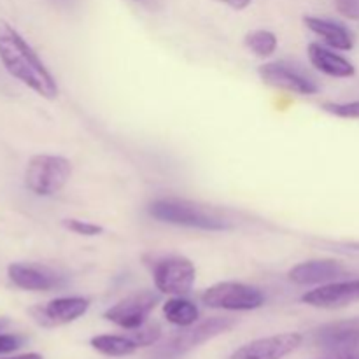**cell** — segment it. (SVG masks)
<instances>
[{
  "mask_svg": "<svg viewBox=\"0 0 359 359\" xmlns=\"http://www.w3.org/2000/svg\"><path fill=\"white\" fill-rule=\"evenodd\" d=\"M70 175H72V163L67 158L37 154L28 161L25 184L34 195L51 196L65 188Z\"/></svg>",
  "mask_w": 359,
  "mask_h": 359,
  "instance_id": "3",
  "label": "cell"
},
{
  "mask_svg": "<svg viewBox=\"0 0 359 359\" xmlns=\"http://www.w3.org/2000/svg\"><path fill=\"white\" fill-rule=\"evenodd\" d=\"M156 342V335L151 328L133 330L132 335H98L90 340L91 347L97 353L109 358H125L139 351L140 347H149Z\"/></svg>",
  "mask_w": 359,
  "mask_h": 359,
  "instance_id": "12",
  "label": "cell"
},
{
  "mask_svg": "<svg viewBox=\"0 0 359 359\" xmlns=\"http://www.w3.org/2000/svg\"><path fill=\"white\" fill-rule=\"evenodd\" d=\"M137 4H140V6H144L146 9H158V6H160V0H135Z\"/></svg>",
  "mask_w": 359,
  "mask_h": 359,
  "instance_id": "26",
  "label": "cell"
},
{
  "mask_svg": "<svg viewBox=\"0 0 359 359\" xmlns=\"http://www.w3.org/2000/svg\"><path fill=\"white\" fill-rule=\"evenodd\" d=\"M245 46L259 58H269L277 49L276 34L269 30H252L245 35Z\"/></svg>",
  "mask_w": 359,
  "mask_h": 359,
  "instance_id": "19",
  "label": "cell"
},
{
  "mask_svg": "<svg viewBox=\"0 0 359 359\" xmlns=\"http://www.w3.org/2000/svg\"><path fill=\"white\" fill-rule=\"evenodd\" d=\"M304 23L307 25L309 30L319 35L330 48L339 49V51H351L354 48V37L349 28L337 21L318 16H305Z\"/></svg>",
  "mask_w": 359,
  "mask_h": 359,
  "instance_id": "17",
  "label": "cell"
},
{
  "mask_svg": "<svg viewBox=\"0 0 359 359\" xmlns=\"http://www.w3.org/2000/svg\"><path fill=\"white\" fill-rule=\"evenodd\" d=\"M203 305L231 312L256 311L265 304V294L255 286L242 283H217L202 294Z\"/></svg>",
  "mask_w": 359,
  "mask_h": 359,
  "instance_id": "5",
  "label": "cell"
},
{
  "mask_svg": "<svg viewBox=\"0 0 359 359\" xmlns=\"http://www.w3.org/2000/svg\"><path fill=\"white\" fill-rule=\"evenodd\" d=\"M4 359H42V356H41V354H37V353H28V354H21V356L4 358Z\"/></svg>",
  "mask_w": 359,
  "mask_h": 359,
  "instance_id": "27",
  "label": "cell"
},
{
  "mask_svg": "<svg viewBox=\"0 0 359 359\" xmlns=\"http://www.w3.org/2000/svg\"><path fill=\"white\" fill-rule=\"evenodd\" d=\"M307 55L312 65H314L319 72L326 74V76L330 77L347 79V77H353L354 74H356V67H354L346 56L339 55V53L326 48V46L319 44V42L309 44Z\"/></svg>",
  "mask_w": 359,
  "mask_h": 359,
  "instance_id": "16",
  "label": "cell"
},
{
  "mask_svg": "<svg viewBox=\"0 0 359 359\" xmlns=\"http://www.w3.org/2000/svg\"><path fill=\"white\" fill-rule=\"evenodd\" d=\"M153 279L160 293L170 294V297H184L195 284L196 270L188 258L168 256L154 265Z\"/></svg>",
  "mask_w": 359,
  "mask_h": 359,
  "instance_id": "6",
  "label": "cell"
},
{
  "mask_svg": "<svg viewBox=\"0 0 359 359\" xmlns=\"http://www.w3.org/2000/svg\"><path fill=\"white\" fill-rule=\"evenodd\" d=\"M328 359H359V347L353 351H347V353H339V354H332V358Z\"/></svg>",
  "mask_w": 359,
  "mask_h": 359,
  "instance_id": "25",
  "label": "cell"
},
{
  "mask_svg": "<svg viewBox=\"0 0 359 359\" xmlns=\"http://www.w3.org/2000/svg\"><path fill=\"white\" fill-rule=\"evenodd\" d=\"M304 342L300 333H279V335L256 339L238 347L230 359H284Z\"/></svg>",
  "mask_w": 359,
  "mask_h": 359,
  "instance_id": "8",
  "label": "cell"
},
{
  "mask_svg": "<svg viewBox=\"0 0 359 359\" xmlns=\"http://www.w3.org/2000/svg\"><path fill=\"white\" fill-rule=\"evenodd\" d=\"M90 309V300L83 297H62L48 302L46 305L32 309L30 314L44 328L69 325L83 318Z\"/></svg>",
  "mask_w": 359,
  "mask_h": 359,
  "instance_id": "10",
  "label": "cell"
},
{
  "mask_svg": "<svg viewBox=\"0 0 359 359\" xmlns=\"http://www.w3.org/2000/svg\"><path fill=\"white\" fill-rule=\"evenodd\" d=\"M163 316L168 323L181 328H188V326L195 325L198 321V307L193 302L186 300L182 297H175L167 300L163 305Z\"/></svg>",
  "mask_w": 359,
  "mask_h": 359,
  "instance_id": "18",
  "label": "cell"
},
{
  "mask_svg": "<svg viewBox=\"0 0 359 359\" xmlns=\"http://www.w3.org/2000/svg\"><path fill=\"white\" fill-rule=\"evenodd\" d=\"M4 326H6V321H2V319H0V330H2Z\"/></svg>",
  "mask_w": 359,
  "mask_h": 359,
  "instance_id": "28",
  "label": "cell"
},
{
  "mask_svg": "<svg viewBox=\"0 0 359 359\" xmlns=\"http://www.w3.org/2000/svg\"><path fill=\"white\" fill-rule=\"evenodd\" d=\"M302 302L316 309H340L359 302V279L335 280L307 291Z\"/></svg>",
  "mask_w": 359,
  "mask_h": 359,
  "instance_id": "13",
  "label": "cell"
},
{
  "mask_svg": "<svg viewBox=\"0 0 359 359\" xmlns=\"http://www.w3.org/2000/svg\"><path fill=\"white\" fill-rule=\"evenodd\" d=\"M335 6L349 20H359V0H335Z\"/></svg>",
  "mask_w": 359,
  "mask_h": 359,
  "instance_id": "22",
  "label": "cell"
},
{
  "mask_svg": "<svg viewBox=\"0 0 359 359\" xmlns=\"http://www.w3.org/2000/svg\"><path fill=\"white\" fill-rule=\"evenodd\" d=\"M158 302H160V294L154 293V291H139V293L130 294V297L123 298L121 302L112 305L111 309H107L104 318L119 328L133 332V330L146 325L147 318L154 311Z\"/></svg>",
  "mask_w": 359,
  "mask_h": 359,
  "instance_id": "7",
  "label": "cell"
},
{
  "mask_svg": "<svg viewBox=\"0 0 359 359\" xmlns=\"http://www.w3.org/2000/svg\"><path fill=\"white\" fill-rule=\"evenodd\" d=\"M11 283L27 291H51L63 284V277L55 270L28 263H13L7 269Z\"/></svg>",
  "mask_w": 359,
  "mask_h": 359,
  "instance_id": "14",
  "label": "cell"
},
{
  "mask_svg": "<svg viewBox=\"0 0 359 359\" xmlns=\"http://www.w3.org/2000/svg\"><path fill=\"white\" fill-rule=\"evenodd\" d=\"M259 77L263 83L270 84L273 88L291 91V93L304 95V97H312L319 91V86L311 79L304 76L293 67L286 65L283 62H270L259 67Z\"/></svg>",
  "mask_w": 359,
  "mask_h": 359,
  "instance_id": "11",
  "label": "cell"
},
{
  "mask_svg": "<svg viewBox=\"0 0 359 359\" xmlns=\"http://www.w3.org/2000/svg\"><path fill=\"white\" fill-rule=\"evenodd\" d=\"M216 2L224 4V6L231 7V9H235V11H242V9H245L248 6H251L252 0H216Z\"/></svg>",
  "mask_w": 359,
  "mask_h": 359,
  "instance_id": "24",
  "label": "cell"
},
{
  "mask_svg": "<svg viewBox=\"0 0 359 359\" xmlns=\"http://www.w3.org/2000/svg\"><path fill=\"white\" fill-rule=\"evenodd\" d=\"M149 214L161 223L202 231H226L231 223L219 212L179 198H160L149 205Z\"/></svg>",
  "mask_w": 359,
  "mask_h": 359,
  "instance_id": "2",
  "label": "cell"
},
{
  "mask_svg": "<svg viewBox=\"0 0 359 359\" xmlns=\"http://www.w3.org/2000/svg\"><path fill=\"white\" fill-rule=\"evenodd\" d=\"M233 326L235 319L231 318H210L207 319V321L198 323V325H191L188 326V328H184V332L172 337L167 344L158 347L154 356L158 359L181 358L184 356V354L191 353L196 347L203 346V344L209 342V340L230 332Z\"/></svg>",
  "mask_w": 359,
  "mask_h": 359,
  "instance_id": "4",
  "label": "cell"
},
{
  "mask_svg": "<svg viewBox=\"0 0 359 359\" xmlns=\"http://www.w3.org/2000/svg\"><path fill=\"white\" fill-rule=\"evenodd\" d=\"M0 62L7 72L46 100L58 97V84L37 53L7 21L0 20Z\"/></svg>",
  "mask_w": 359,
  "mask_h": 359,
  "instance_id": "1",
  "label": "cell"
},
{
  "mask_svg": "<svg viewBox=\"0 0 359 359\" xmlns=\"http://www.w3.org/2000/svg\"><path fill=\"white\" fill-rule=\"evenodd\" d=\"M63 226L69 231H72V233L83 235V237H97V235L104 233V228L83 219H65L63 221Z\"/></svg>",
  "mask_w": 359,
  "mask_h": 359,
  "instance_id": "21",
  "label": "cell"
},
{
  "mask_svg": "<svg viewBox=\"0 0 359 359\" xmlns=\"http://www.w3.org/2000/svg\"><path fill=\"white\" fill-rule=\"evenodd\" d=\"M23 344V339L16 335H0V354L14 353L18 351Z\"/></svg>",
  "mask_w": 359,
  "mask_h": 359,
  "instance_id": "23",
  "label": "cell"
},
{
  "mask_svg": "<svg viewBox=\"0 0 359 359\" xmlns=\"http://www.w3.org/2000/svg\"><path fill=\"white\" fill-rule=\"evenodd\" d=\"M323 111L342 119H359V100L353 102H326Z\"/></svg>",
  "mask_w": 359,
  "mask_h": 359,
  "instance_id": "20",
  "label": "cell"
},
{
  "mask_svg": "<svg viewBox=\"0 0 359 359\" xmlns=\"http://www.w3.org/2000/svg\"><path fill=\"white\" fill-rule=\"evenodd\" d=\"M346 266L335 259H311L298 263L290 270L287 277L298 286H316V284L335 283L339 277L346 276Z\"/></svg>",
  "mask_w": 359,
  "mask_h": 359,
  "instance_id": "15",
  "label": "cell"
},
{
  "mask_svg": "<svg viewBox=\"0 0 359 359\" xmlns=\"http://www.w3.org/2000/svg\"><path fill=\"white\" fill-rule=\"evenodd\" d=\"M312 340L319 349L330 354L347 353L359 347V318L340 319L323 325L312 333Z\"/></svg>",
  "mask_w": 359,
  "mask_h": 359,
  "instance_id": "9",
  "label": "cell"
}]
</instances>
